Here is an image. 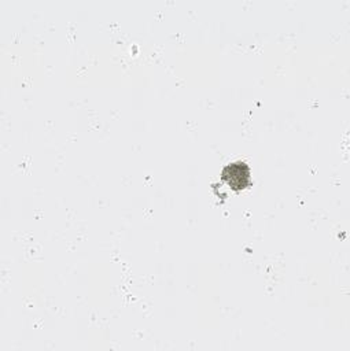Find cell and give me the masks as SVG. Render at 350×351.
<instances>
[{
	"mask_svg": "<svg viewBox=\"0 0 350 351\" xmlns=\"http://www.w3.org/2000/svg\"><path fill=\"white\" fill-rule=\"evenodd\" d=\"M250 167L246 162L236 160L226 165L221 171V178L233 189H243L250 184Z\"/></svg>",
	"mask_w": 350,
	"mask_h": 351,
	"instance_id": "1",
	"label": "cell"
}]
</instances>
